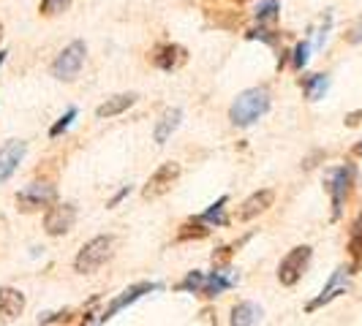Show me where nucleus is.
I'll use <instances>...</instances> for the list:
<instances>
[{"instance_id":"6","label":"nucleus","mask_w":362,"mask_h":326,"mask_svg":"<svg viewBox=\"0 0 362 326\" xmlns=\"http://www.w3.org/2000/svg\"><path fill=\"white\" fill-rule=\"evenodd\" d=\"M57 199V188L52 182H30L17 193V210L19 212H41L47 207H52Z\"/></svg>"},{"instance_id":"18","label":"nucleus","mask_w":362,"mask_h":326,"mask_svg":"<svg viewBox=\"0 0 362 326\" xmlns=\"http://www.w3.org/2000/svg\"><path fill=\"white\" fill-rule=\"evenodd\" d=\"M262 318V308L256 302H237L229 315V326H256Z\"/></svg>"},{"instance_id":"33","label":"nucleus","mask_w":362,"mask_h":326,"mask_svg":"<svg viewBox=\"0 0 362 326\" xmlns=\"http://www.w3.org/2000/svg\"><path fill=\"white\" fill-rule=\"evenodd\" d=\"M351 155H354V158H362V142H360V145H354V150H351Z\"/></svg>"},{"instance_id":"27","label":"nucleus","mask_w":362,"mask_h":326,"mask_svg":"<svg viewBox=\"0 0 362 326\" xmlns=\"http://www.w3.org/2000/svg\"><path fill=\"white\" fill-rule=\"evenodd\" d=\"M207 231H210V229H207L204 223H199V220H191V223H185V226H182L180 239H191V236H194V239H202V236H207Z\"/></svg>"},{"instance_id":"24","label":"nucleus","mask_w":362,"mask_h":326,"mask_svg":"<svg viewBox=\"0 0 362 326\" xmlns=\"http://www.w3.org/2000/svg\"><path fill=\"white\" fill-rule=\"evenodd\" d=\"M245 38H251V41H256V38H259V41H264V44L275 47L281 36H278V30H275V28H270V25H259V28H254V30H248V33H245Z\"/></svg>"},{"instance_id":"11","label":"nucleus","mask_w":362,"mask_h":326,"mask_svg":"<svg viewBox=\"0 0 362 326\" xmlns=\"http://www.w3.org/2000/svg\"><path fill=\"white\" fill-rule=\"evenodd\" d=\"M25 152H28V145L22 139H8L6 145H0V185L14 177Z\"/></svg>"},{"instance_id":"7","label":"nucleus","mask_w":362,"mask_h":326,"mask_svg":"<svg viewBox=\"0 0 362 326\" xmlns=\"http://www.w3.org/2000/svg\"><path fill=\"white\" fill-rule=\"evenodd\" d=\"M76 223V207L71 201H54L52 207L44 210V231L49 236L69 234Z\"/></svg>"},{"instance_id":"9","label":"nucleus","mask_w":362,"mask_h":326,"mask_svg":"<svg viewBox=\"0 0 362 326\" xmlns=\"http://www.w3.org/2000/svg\"><path fill=\"white\" fill-rule=\"evenodd\" d=\"M349 277H351V270H349V267H338V270L329 274V280H327V286L322 289V294L305 305V313H316L319 308L329 305L332 299L344 296L346 291H349Z\"/></svg>"},{"instance_id":"36","label":"nucleus","mask_w":362,"mask_h":326,"mask_svg":"<svg viewBox=\"0 0 362 326\" xmlns=\"http://www.w3.org/2000/svg\"><path fill=\"white\" fill-rule=\"evenodd\" d=\"M235 3H248V0H235Z\"/></svg>"},{"instance_id":"32","label":"nucleus","mask_w":362,"mask_h":326,"mask_svg":"<svg viewBox=\"0 0 362 326\" xmlns=\"http://www.w3.org/2000/svg\"><path fill=\"white\" fill-rule=\"evenodd\" d=\"M362 123V109H357V111H351V114H346V126L354 128Z\"/></svg>"},{"instance_id":"10","label":"nucleus","mask_w":362,"mask_h":326,"mask_svg":"<svg viewBox=\"0 0 362 326\" xmlns=\"http://www.w3.org/2000/svg\"><path fill=\"white\" fill-rule=\"evenodd\" d=\"M156 289H161L158 283H147V280H142V283H134V286H128L123 294H117L112 302H109V308L98 315V321L104 324V321H109V318H115L120 310H126L128 305H134L136 299H142L145 294H150V291H156Z\"/></svg>"},{"instance_id":"15","label":"nucleus","mask_w":362,"mask_h":326,"mask_svg":"<svg viewBox=\"0 0 362 326\" xmlns=\"http://www.w3.org/2000/svg\"><path fill=\"white\" fill-rule=\"evenodd\" d=\"M232 286H237V277L235 274H229V272L223 270H213V272H204V283H202V296H207V299H216L221 296L223 291H229Z\"/></svg>"},{"instance_id":"14","label":"nucleus","mask_w":362,"mask_h":326,"mask_svg":"<svg viewBox=\"0 0 362 326\" xmlns=\"http://www.w3.org/2000/svg\"><path fill=\"white\" fill-rule=\"evenodd\" d=\"M25 310V294L11 286H3L0 289V324H11L17 321Z\"/></svg>"},{"instance_id":"1","label":"nucleus","mask_w":362,"mask_h":326,"mask_svg":"<svg viewBox=\"0 0 362 326\" xmlns=\"http://www.w3.org/2000/svg\"><path fill=\"white\" fill-rule=\"evenodd\" d=\"M270 111V90L267 87H248L235 98V104L229 109V120L237 128L254 126L259 117H264Z\"/></svg>"},{"instance_id":"5","label":"nucleus","mask_w":362,"mask_h":326,"mask_svg":"<svg viewBox=\"0 0 362 326\" xmlns=\"http://www.w3.org/2000/svg\"><path fill=\"white\" fill-rule=\"evenodd\" d=\"M85 54H88V47H85V41H71L63 52L54 57L52 63V76L54 79H60V82H74L79 71H82V66H85Z\"/></svg>"},{"instance_id":"31","label":"nucleus","mask_w":362,"mask_h":326,"mask_svg":"<svg viewBox=\"0 0 362 326\" xmlns=\"http://www.w3.org/2000/svg\"><path fill=\"white\" fill-rule=\"evenodd\" d=\"M346 38H349L351 44H362V22H357V25L349 30V36H346Z\"/></svg>"},{"instance_id":"20","label":"nucleus","mask_w":362,"mask_h":326,"mask_svg":"<svg viewBox=\"0 0 362 326\" xmlns=\"http://www.w3.org/2000/svg\"><path fill=\"white\" fill-rule=\"evenodd\" d=\"M226 204H229V196H221V199L216 201V204H210L202 215H197L194 220H199V223H204L207 229H213V226H226L229 223V217L223 215V210H226Z\"/></svg>"},{"instance_id":"29","label":"nucleus","mask_w":362,"mask_h":326,"mask_svg":"<svg viewBox=\"0 0 362 326\" xmlns=\"http://www.w3.org/2000/svg\"><path fill=\"white\" fill-rule=\"evenodd\" d=\"M128 193H131V185H123V188H120V191H117V193H115V196H112V199L107 201V207H109V210H112V207H117L120 201L126 199Z\"/></svg>"},{"instance_id":"30","label":"nucleus","mask_w":362,"mask_h":326,"mask_svg":"<svg viewBox=\"0 0 362 326\" xmlns=\"http://www.w3.org/2000/svg\"><path fill=\"white\" fill-rule=\"evenodd\" d=\"M71 315V310H63V313H49V315H44L41 318V324L47 326V324H54V321H66Z\"/></svg>"},{"instance_id":"4","label":"nucleus","mask_w":362,"mask_h":326,"mask_svg":"<svg viewBox=\"0 0 362 326\" xmlns=\"http://www.w3.org/2000/svg\"><path fill=\"white\" fill-rule=\"evenodd\" d=\"M310 255H313V248H310V245H297V248H291L289 253L281 258V264H278V283L286 286V289L297 286V283L303 280L305 270H308Z\"/></svg>"},{"instance_id":"13","label":"nucleus","mask_w":362,"mask_h":326,"mask_svg":"<svg viewBox=\"0 0 362 326\" xmlns=\"http://www.w3.org/2000/svg\"><path fill=\"white\" fill-rule=\"evenodd\" d=\"M272 204H275V191H270V188H262V191L251 193L248 199L240 204V210H237V220H240V223L254 220V217H259L262 212H267Z\"/></svg>"},{"instance_id":"25","label":"nucleus","mask_w":362,"mask_h":326,"mask_svg":"<svg viewBox=\"0 0 362 326\" xmlns=\"http://www.w3.org/2000/svg\"><path fill=\"white\" fill-rule=\"evenodd\" d=\"M308 57H310V44L308 41H300V44L294 47V52H291V68H294V71H303L305 63H308Z\"/></svg>"},{"instance_id":"3","label":"nucleus","mask_w":362,"mask_h":326,"mask_svg":"<svg viewBox=\"0 0 362 326\" xmlns=\"http://www.w3.org/2000/svg\"><path fill=\"white\" fill-rule=\"evenodd\" d=\"M112 253H115V236H109V234L93 236V239H88V242L79 248V253L74 258V272H79V274H93V272H98L107 264L109 258H112Z\"/></svg>"},{"instance_id":"16","label":"nucleus","mask_w":362,"mask_h":326,"mask_svg":"<svg viewBox=\"0 0 362 326\" xmlns=\"http://www.w3.org/2000/svg\"><path fill=\"white\" fill-rule=\"evenodd\" d=\"M136 104V92H120V95H112L107 98L101 107L95 109V117L98 120H109V117H117V114H123L128 109Z\"/></svg>"},{"instance_id":"2","label":"nucleus","mask_w":362,"mask_h":326,"mask_svg":"<svg viewBox=\"0 0 362 326\" xmlns=\"http://www.w3.org/2000/svg\"><path fill=\"white\" fill-rule=\"evenodd\" d=\"M354 180H357V169L351 163L327 169L325 188L329 193V201H332V220H341V215H344V204L354 188Z\"/></svg>"},{"instance_id":"22","label":"nucleus","mask_w":362,"mask_h":326,"mask_svg":"<svg viewBox=\"0 0 362 326\" xmlns=\"http://www.w3.org/2000/svg\"><path fill=\"white\" fill-rule=\"evenodd\" d=\"M71 3L74 0H41L38 14H41V17H57V14L69 11V8H71Z\"/></svg>"},{"instance_id":"23","label":"nucleus","mask_w":362,"mask_h":326,"mask_svg":"<svg viewBox=\"0 0 362 326\" xmlns=\"http://www.w3.org/2000/svg\"><path fill=\"white\" fill-rule=\"evenodd\" d=\"M202 283H204V272L194 270V272H188V274L182 277V280L177 283V286H175V289H177V291H188V294H199Z\"/></svg>"},{"instance_id":"21","label":"nucleus","mask_w":362,"mask_h":326,"mask_svg":"<svg viewBox=\"0 0 362 326\" xmlns=\"http://www.w3.org/2000/svg\"><path fill=\"white\" fill-rule=\"evenodd\" d=\"M278 11H281V3L278 0H264V3H259V8H256V22L259 25H275V19H278Z\"/></svg>"},{"instance_id":"17","label":"nucleus","mask_w":362,"mask_h":326,"mask_svg":"<svg viewBox=\"0 0 362 326\" xmlns=\"http://www.w3.org/2000/svg\"><path fill=\"white\" fill-rule=\"evenodd\" d=\"M180 123H182L180 109H166L161 117H158L156 128H153V139H156V145H166V142H169V136L180 128Z\"/></svg>"},{"instance_id":"12","label":"nucleus","mask_w":362,"mask_h":326,"mask_svg":"<svg viewBox=\"0 0 362 326\" xmlns=\"http://www.w3.org/2000/svg\"><path fill=\"white\" fill-rule=\"evenodd\" d=\"M185 63H188V49L180 44H161L153 49V66L166 73L177 71Z\"/></svg>"},{"instance_id":"35","label":"nucleus","mask_w":362,"mask_h":326,"mask_svg":"<svg viewBox=\"0 0 362 326\" xmlns=\"http://www.w3.org/2000/svg\"><path fill=\"white\" fill-rule=\"evenodd\" d=\"M0 41H3V22H0Z\"/></svg>"},{"instance_id":"28","label":"nucleus","mask_w":362,"mask_h":326,"mask_svg":"<svg viewBox=\"0 0 362 326\" xmlns=\"http://www.w3.org/2000/svg\"><path fill=\"white\" fill-rule=\"evenodd\" d=\"M349 253L354 255L357 261H362V234H351V242H349Z\"/></svg>"},{"instance_id":"19","label":"nucleus","mask_w":362,"mask_h":326,"mask_svg":"<svg viewBox=\"0 0 362 326\" xmlns=\"http://www.w3.org/2000/svg\"><path fill=\"white\" fill-rule=\"evenodd\" d=\"M300 87H303L308 101H322L325 92L329 90V76L327 73H308L300 79Z\"/></svg>"},{"instance_id":"34","label":"nucleus","mask_w":362,"mask_h":326,"mask_svg":"<svg viewBox=\"0 0 362 326\" xmlns=\"http://www.w3.org/2000/svg\"><path fill=\"white\" fill-rule=\"evenodd\" d=\"M6 54H8V52H6V49H0V66L6 63Z\"/></svg>"},{"instance_id":"26","label":"nucleus","mask_w":362,"mask_h":326,"mask_svg":"<svg viewBox=\"0 0 362 326\" xmlns=\"http://www.w3.org/2000/svg\"><path fill=\"white\" fill-rule=\"evenodd\" d=\"M74 120H76V109L71 107L69 111H66V114H63V117H60V120H57V123H54L52 128H49V136H52V139H57L60 133H66V131L71 128Z\"/></svg>"},{"instance_id":"8","label":"nucleus","mask_w":362,"mask_h":326,"mask_svg":"<svg viewBox=\"0 0 362 326\" xmlns=\"http://www.w3.org/2000/svg\"><path fill=\"white\" fill-rule=\"evenodd\" d=\"M177 177H180V163L175 161H166L161 163L153 174H150V180H147V185L142 188V199H161L163 193H169L172 191V185L177 182Z\"/></svg>"}]
</instances>
